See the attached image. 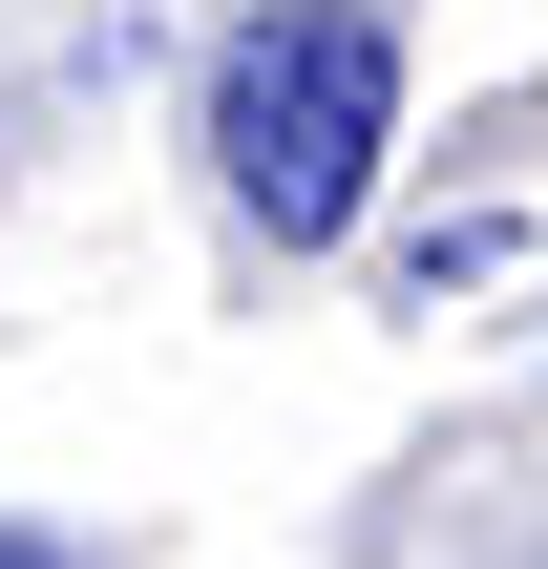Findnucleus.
<instances>
[{
    "label": "nucleus",
    "mask_w": 548,
    "mask_h": 569,
    "mask_svg": "<svg viewBox=\"0 0 548 569\" xmlns=\"http://www.w3.org/2000/svg\"><path fill=\"white\" fill-rule=\"evenodd\" d=\"M0 569H84V549H63V528H0Z\"/></svg>",
    "instance_id": "obj_2"
},
{
    "label": "nucleus",
    "mask_w": 548,
    "mask_h": 569,
    "mask_svg": "<svg viewBox=\"0 0 548 569\" xmlns=\"http://www.w3.org/2000/svg\"><path fill=\"white\" fill-rule=\"evenodd\" d=\"M401 148V21L380 0H232L211 42V190L253 253H338Z\"/></svg>",
    "instance_id": "obj_1"
}]
</instances>
